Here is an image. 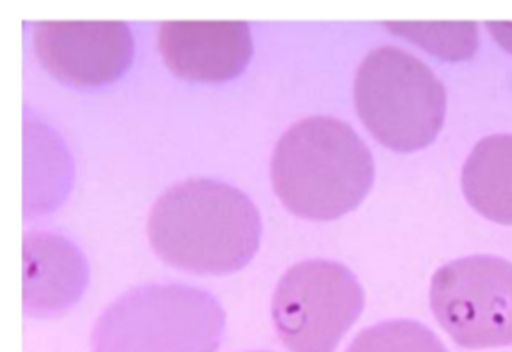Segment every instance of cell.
Listing matches in <instances>:
<instances>
[{"label":"cell","instance_id":"obj_9","mask_svg":"<svg viewBox=\"0 0 512 352\" xmlns=\"http://www.w3.org/2000/svg\"><path fill=\"white\" fill-rule=\"evenodd\" d=\"M89 279V264L76 244L36 231L23 238V310L27 315H63L81 300Z\"/></svg>","mask_w":512,"mask_h":352},{"label":"cell","instance_id":"obj_2","mask_svg":"<svg viewBox=\"0 0 512 352\" xmlns=\"http://www.w3.org/2000/svg\"><path fill=\"white\" fill-rule=\"evenodd\" d=\"M272 186L293 215L315 222L344 217L359 207L375 181V164L351 125L310 117L288 128L270 163Z\"/></svg>","mask_w":512,"mask_h":352},{"label":"cell","instance_id":"obj_6","mask_svg":"<svg viewBox=\"0 0 512 352\" xmlns=\"http://www.w3.org/2000/svg\"><path fill=\"white\" fill-rule=\"evenodd\" d=\"M431 308L462 348L512 346V262L475 254L445 264L432 277Z\"/></svg>","mask_w":512,"mask_h":352},{"label":"cell","instance_id":"obj_12","mask_svg":"<svg viewBox=\"0 0 512 352\" xmlns=\"http://www.w3.org/2000/svg\"><path fill=\"white\" fill-rule=\"evenodd\" d=\"M486 25L499 45L504 46L509 53H512V23L490 22Z\"/></svg>","mask_w":512,"mask_h":352},{"label":"cell","instance_id":"obj_1","mask_svg":"<svg viewBox=\"0 0 512 352\" xmlns=\"http://www.w3.org/2000/svg\"><path fill=\"white\" fill-rule=\"evenodd\" d=\"M261 213L248 195L212 179L167 189L148 218V238L167 266L198 276H228L248 266L261 246Z\"/></svg>","mask_w":512,"mask_h":352},{"label":"cell","instance_id":"obj_8","mask_svg":"<svg viewBox=\"0 0 512 352\" xmlns=\"http://www.w3.org/2000/svg\"><path fill=\"white\" fill-rule=\"evenodd\" d=\"M158 45L167 68L192 82L231 81L254 53L246 22H162Z\"/></svg>","mask_w":512,"mask_h":352},{"label":"cell","instance_id":"obj_3","mask_svg":"<svg viewBox=\"0 0 512 352\" xmlns=\"http://www.w3.org/2000/svg\"><path fill=\"white\" fill-rule=\"evenodd\" d=\"M226 316L205 290L144 285L115 300L95 323L92 352H216Z\"/></svg>","mask_w":512,"mask_h":352},{"label":"cell","instance_id":"obj_7","mask_svg":"<svg viewBox=\"0 0 512 352\" xmlns=\"http://www.w3.org/2000/svg\"><path fill=\"white\" fill-rule=\"evenodd\" d=\"M33 48L59 81L99 87L118 81L130 69L135 38L125 22H38Z\"/></svg>","mask_w":512,"mask_h":352},{"label":"cell","instance_id":"obj_11","mask_svg":"<svg viewBox=\"0 0 512 352\" xmlns=\"http://www.w3.org/2000/svg\"><path fill=\"white\" fill-rule=\"evenodd\" d=\"M347 352H449L441 339L414 320L383 321L362 331Z\"/></svg>","mask_w":512,"mask_h":352},{"label":"cell","instance_id":"obj_4","mask_svg":"<svg viewBox=\"0 0 512 352\" xmlns=\"http://www.w3.org/2000/svg\"><path fill=\"white\" fill-rule=\"evenodd\" d=\"M354 97L373 138L398 153L426 148L444 127L442 82L421 59L395 46L377 48L360 63Z\"/></svg>","mask_w":512,"mask_h":352},{"label":"cell","instance_id":"obj_10","mask_svg":"<svg viewBox=\"0 0 512 352\" xmlns=\"http://www.w3.org/2000/svg\"><path fill=\"white\" fill-rule=\"evenodd\" d=\"M462 189L480 215L512 226V135L478 141L463 166Z\"/></svg>","mask_w":512,"mask_h":352},{"label":"cell","instance_id":"obj_5","mask_svg":"<svg viewBox=\"0 0 512 352\" xmlns=\"http://www.w3.org/2000/svg\"><path fill=\"white\" fill-rule=\"evenodd\" d=\"M364 305V289L349 267L315 259L283 274L272 298V320L290 351L334 352Z\"/></svg>","mask_w":512,"mask_h":352}]
</instances>
